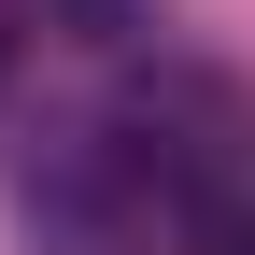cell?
Instances as JSON below:
<instances>
[{"label": "cell", "mask_w": 255, "mask_h": 255, "mask_svg": "<svg viewBox=\"0 0 255 255\" xmlns=\"http://www.w3.org/2000/svg\"><path fill=\"white\" fill-rule=\"evenodd\" d=\"M14 43H28V28H14V0H0V85H14Z\"/></svg>", "instance_id": "6da1fadb"}]
</instances>
